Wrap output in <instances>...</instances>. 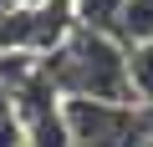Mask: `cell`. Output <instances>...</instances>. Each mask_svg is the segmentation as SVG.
Returning a JSON list of instances; mask_svg holds the SVG:
<instances>
[{
	"instance_id": "4",
	"label": "cell",
	"mask_w": 153,
	"mask_h": 147,
	"mask_svg": "<svg viewBox=\"0 0 153 147\" xmlns=\"http://www.w3.org/2000/svg\"><path fill=\"white\" fill-rule=\"evenodd\" d=\"M71 10H76V26H92V31H107V36H117L128 0H71Z\"/></svg>"
},
{
	"instance_id": "3",
	"label": "cell",
	"mask_w": 153,
	"mask_h": 147,
	"mask_svg": "<svg viewBox=\"0 0 153 147\" xmlns=\"http://www.w3.org/2000/svg\"><path fill=\"white\" fill-rule=\"evenodd\" d=\"M128 81H133L138 107H148V112H153V41L128 46Z\"/></svg>"
},
{
	"instance_id": "5",
	"label": "cell",
	"mask_w": 153,
	"mask_h": 147,
	"mask_svg": "<svg viewBox=\"0 0 153 147\" xmlns=\"http://www.w3.org/2000/svg\"><path fill=\"white\" fill-rule=\"evenodd\" d=\"M117 41H123V46L153 41V0H128V10H123V26H117Z\"/></svg>"
},
{
	"instance_id": "1",
	"label": "cell",
	"mask_w": 153,
	"mask_h": 147,
	"mask_svg": "<svg viewBox=\"0 0 153 147\" xmlns=\"http://www.w3.org/2000/svg\"><path fill=\"white\" fill-rule=\"evenodd\" d=\"M41 71L51 76V86L61 97H87V102H133V81H128V46L107 31L76 26L46 61Z\"/></svg>"
},
{
	"instance_id": "6",
	"label": "cell",
	"mask_w": 153,
	"mask_h": 147,
	"mask_svg": "<svg viewBox=\"0 0 153 147\" xmlns=\"http://www.w3.org/2000/svg\"><path fill=\"white\" fill-rule=\"evenodd\" d=\"M26 5H46V0H26Z\"/></svg>"
},
{
	"instance_id": "2",
	"label": "cell",
	"mask_w": 153,
	"mask_h": 147,
	"mask_svg": "<svg viewBox=\"0 0 153 147\" xmlns=\"http://www.w3.org/2000/svg\"><path fill=\"white\" fill-rule=\"evenodd\" d=\"M71 147H143L148 137V117L133 102H87V97H66L61 102Z\"/></svg>"
}]
</instances>
